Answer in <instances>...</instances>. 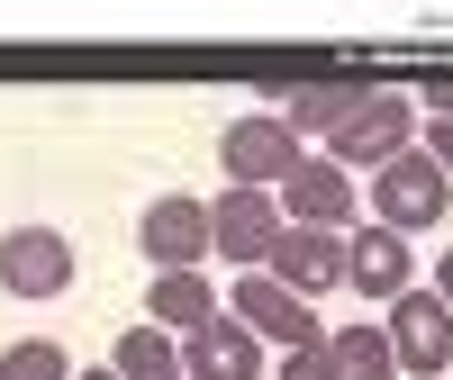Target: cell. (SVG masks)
Segmentation results:
<instances>
[{"instance_id": "30bf717a", "label": "cell", "mask_w": 453, "mask_h": 380, "mask_svg": "<svg viewBox=\"0 0 453 380\" xmlns=\"http://www.w3.org/2000/svg\"><path fill=\"white\" fill-rule=\"evenodd\" d=\"M345 290H363V299H381V308H390V299H408V290H418V254H408V236H390V226H354V236H345Z\"/></svg>"}, {"instance_id": "9c48e42d", "label": "cell", "mask_w": 453, "mask_h": 380, "mask_svg": "<svg viewBox=\"0 0 453 380\" xmlns=\"http://www.w3.org/2000/svg\"><path fill=\"white\" fill-rule=\"evenodd\" d=\"M236 326L273 335L281 353H309V345H326V335H318V308H309V299H290L273 272H236Z\"/></svg>"}, {"instance_id": "7c38bea8", "label": "cell", "mask_w": 453, "mask_h": 380, "mask_svg": "<svg viewBox=\"0 0 453 380\" xmlns=\"http://www.w3.org/2000/svg\"><path fill=\"white\" fill-rule=\"evenodd\" d=\"M372 91H381V82H363V72H335V82L281 91V109H273V118H281L290 136H335V127H345V118H354V109H363Z\"/></svg>"}, {"instance_id": "3957f363", "label": "cell", "mask_w": 453, "mask_h": 380, "mask_svg": "<svg viewBox=\"0 0 453 380\" xmlns=\"http://www.w3.org/2000/svg\"><path fill=\"white\" fill-rule=\"evenodd\" d=\"M218 163H226V190H273V200H281V181L309 163V155H299V136L263 109V118H236V127L218 136Z\"/></svg>"}, {"instance_id": "4fadbf2b", "label": "cell", "mask_w": 453, "mask_h": 380, "mask_svg": "<svg viewBox=\"0 0 453 380\" xmlns=\"http://www.w3.org/2000/svg\"><path fill=\"white\" fill-rule=\"evenodd\" d=\"M181 380H263V335L236 326V317H218L191 335V353H181Z\"/></svg>"}, {"instance_id": "8fae6325", "label": "cell", "mask_w": 453, "mask_h": 380, "mask_svg": "<svg viewBox=\"0 0 453 380\" xmlns=\"http://www.w3.org/2000/svg\"><path fill=\"white\" fill-rule=\"evenodd\" d=\"M136 245L155 254V272H200L209 262V209L200 200H155L136 217Z\"/></svg>"}, {"instance_id": "5b68a950", "label": "cell", "mask_w": 453, "mask_h": 380, "mask_svg": "<svg viewBox=\"0 0 453 380\" xmlns=\"http://www.w3.org/2000/svg\"><path fill=\"white\" fill-rule=\"evenodd\" d=\"M281 217H290V226H326V236H354V226H363V190H354L345 163L309 155V163L281 181Z\"/></svg>"}, {"instance_id": "44dd1931", "label": "cell", "mask_w": 453, "mask_h": 380, "mask_svg": "<svg viewBox=\"0 0 453 380\" xmlns=\"http://www.w3.org/2000/svg\"><path fill=\"white\" fill-rule=\"evenodd\" d=\"M435 299L453 308V254H435Z\"/></svg>"}, {"instance_id": "d6986e66", "label": "cell", "mask_w": 453, "mask_h": 380, "mask_svg": "<svg viewBox=\"0 0 453 380\" xmlns=\"http://www.w3.org/2000/svg\"><path fill=\"white\" fill-rule=\"evenodd\" d=\"M418 100H426V118H444V127H453V72H435V82H426Z\"/></svg>"}, {"instance_id": "e0dca14e", "label": "cell", "mask_w": 453, "mask_h": 380, "mask_svg": "<svg viewBox=\"0 0 453 380\" xmlns=\"http://www.w3.org/2000/svg\"><path fill=\"white\" fill-rule=\"evenodd\" d=\"M0 380H73V362H64V345L27 335V345H10V353H0Z\"/></svg>"}, {"instance_id": "52a82bcc", "label": "cell", "mask_w": 453, "mask_h": 380, "mask_svg": "<svg viewBox=\"0 0 453 380\" xmlns=\"http://www.w3.org/2000/svg\"><path fill=\"white\" fill-rule=\"evenodd\" d=\"M390 353H399V371L453 380V308H444L435 290H408V299H390Z\"/></svg>"}, {"instance_id": "ac0fdd59", "label": "cell", "mask_w": 453, "mask_h": 380, "mask_svg": "<svg viewBox=\"0 0 453 380\" xmlns=\"http://www.w3.org/2000/svg\"><path fill=\"white\" fill-rule=\"evenodd\" d=\"M281 380H335V362H326V345H309V353H281Z\"/></svg>"}, {"instance_id": "277c9868", "label": "cell", "mask_w": 453, "mask_h": 380, "mask_svg": "<svg viewBox=\"0 0 453 380\" xmlns=\"http://www.w3.org/2000/svg\"><path fill=\"white\" fill-rule=\"evenodd\" d=\"M281 200L273 190H218L209 200V254H226L236 272H263L273 262V245H281Z\"/></svg>"}, {"instance_id": "ffe728a7", "label": "cell", "mask_w": 453, "mask_h": 380, "mask_svg": "<svg viewBox=\"0 0 453 380\" xmlns=\"http://www.w3.org/2000/svg\"><path fill=\"white\" fill-rule=\"evenodd\" d=\"M426 155H435V163H444V181H453V127H444V118H426Z\"/></svg>"}, {"instance_id": "9a60e30c", "label": "cell", "mask_w": 453, "mask_h": 380, "mask_svg": "<svg viewBox=\"0 0 453 380\" xmlns=\"http://www.w3.org/2000/svg\"><path fill=\"white\" fill-rule=\"evenodd\" d=\"M326 362H335V380H399L390 326H335L326 335Z\"/></svg>"}, {"instance_id": "8992f818", "label": "cell", "mask_w": 453, "mask_h": 380, "mask_svg": "<svg viewBox=\"0 0 453 380\" xmlns=\"http://www.w3.org/2000/svg\"><path fill=\"white\" fill-rule=\"evenodd\" d=\"M0 290L10 299H64L73 290L64 226H10V236H0Z\"/></svg>"}, {"instance_id": "7a4b0ae2", "label": "cell", "mask_w": 453, "mask_h": 380, "mask_svg": "<svg viewBox=\"0 0 453 380\" xmlns=\"http://www.w3.org/2000/svg\"><path fill=\"white\" fill-rule=\"evenodd\" d=\"M444 209H453V181H444V163L426 145L381 163V181H372V226H390V236H418V226H435Z\"/></svg>"}, {"instance_id": "6da1fadb", "label": "cell", "mask_w": 453, "mask_h": 380, "mask_svg": "<svg viewBox=\"0 0 453 380\" xmlns=\"http://www.w3.org/2000/svg\"><path fill=\"white\" fill-rule=\"evenodd\" d=\"M418 136H426V109H418V100H399V91L381 82L345 127L326 136V163H345V172L372 163V172H381V163H399V155H418Z\"/></svg>"}, {"instance_id": "7402d4cb", "label": "cell", "mask_w": 453, "mask_h": 380, "mask_svg": "<svg viewBox=\"0 0 453 380\" xmlns=\"http://www.w3.org/2000/svg\"><path fill=\"white\" fill-rule=\"evenodd\" d=\"M91 380H119V371H91Z\"/></svg>"}, {"instance_id": "ba28073f", "label": "cell", "mask_w": 453, "mask_h": 380, "mask_svg": "<svg viewBox=\"0 0 453 380\" xmlns=\"http://www.w3.org/2000/svg\"><path fill=\"white\" fill-rule=\"evenodd\" d=\"M290 299H318L326 290H345V236H326V226H281V245H273V262H263Z\"/></svg>"}, {"instance_id": "2e32d148", "label": "cell", "mask_w": 453, "mask_h": 380, "mask_svg": "<svg viewBox=\"0 0 453 380\" xmlns=\"http://www.w3.org/2000/svg\"><path fill=\"white\" fill-rule=\"evenodd\" d=\"M109 371H119V380H181V353L164 345V326H127Z\"/></svg>"}, {"instance_id": "5bb4252c", "label": "cell", "mask_w": 453, "mask_h": 380, "mask_svg": "<svg viewBox=\"0 0 453 380\" xmlns=\"http://www.w3.org/2000/svg\"><path fill=\"white\" fill-rule=\"evenodd\" d=\"M218 317H226V308H218L209 272H155V281H145V326L200 335V326H218Z\"/></svg>"}]
</instances>
